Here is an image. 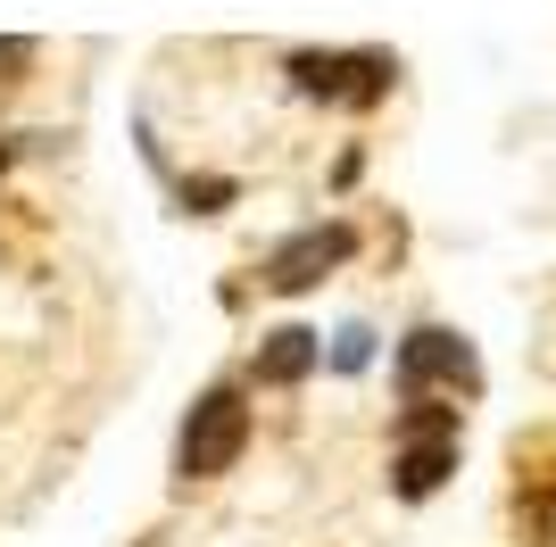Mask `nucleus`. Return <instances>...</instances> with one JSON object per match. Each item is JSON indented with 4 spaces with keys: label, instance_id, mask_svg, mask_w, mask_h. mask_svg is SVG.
I'll return each instance as SVG.
<instances>
[{
    "label": "nucleus",
    "instance_id": "1",
    "mask_svg": "<svg viewBox=\"0 0 556 547\" xmlns=\"http://www.w3.org/2000/svg\"><path fill=\"white\" fill-rule=\"evenodd\" d=\"M282 75H291L307 100H325V109H374V100H391L399 59L391 50H291Z\"/></svg>",
    "mask_w": 556,
    "mask_h": 547
},
{
    "label": "nucleus",
    "instance_id": "2",
    "mask_svg": "<svg viewBox=\"0 0 556 547\" xmlns=\"http://www.w3.org/2000/svg\"><path fill=\"white\" fill-rule=\"evenodd\" d=\"M241 448H250V407H241V390H208V398L184 415V432H175V473L216 481V473L241 465Z\"/></svg>",
    "mask_w": 556,
    "mask_h": 547
},
{
    "label": "nucleus",
    "instance_id": "3",
    "mask_svg": "<svg viewBox=\"0 0 556 547\" xmlns=\"http://www.w3.org/2000/svg\"><path fill=\"white\" fill-rule=\"evenodd\" d=\"M391 382H399V398L407 407H424L432 390H482V365H473V341L465 332H448V323H416L407 341H399V357H391Z\"/></svg>",
    "mask_w": 556,
    "mask_h": 547
},
{
    "label": "nucleus",
    "instance_id": "4",
    "mask_svg": "<svg viewBox=\"0 0 556 547\" xmlns=\"http://www.w3.org/2000/svg\"><path fill=\"white\" fill-rule=\"evenodd\" d=\"M448 473H457V415L407 407L399 415V448H391V489L399 498H432Z\"/></svg>",
    "mask_w": 556,
    "mask_h": 547
},
{
    "label": "nucleus",
    "instance_id": "5",
    "mask_svg": "<svg viewBox=\"0 0 556 547\" xmlns=\"http://www.w3.org/2000/svg\"><path fill=\"white\" fill-rule=\"evenodd\" d=\"M349 250H357V232H349L341 216H316V225L282 232L275 250H266V291H282V298H291V291H316Z\"/></svg>",
    "mask_w": 556,
    "mask_h": 547
},
{
    "label": "nucleus",
    "instance_id": "6",
    "mask_svg": "<svg viewBox=\"0 0 556 547\" xmlns=\"http://www.w3.org/2000/svg\"><path fill=\"white\" fill-rule=\"evenodd\" d=\"M316 357H325V341H316L307 323H282V332H266V348H257V382L291 390V382L316 373Z\"/></svg>",
    "mask_w": 556,
    "mask_h": 547
},
{
    "label": "nucleus",
    "instance_id": "7",
    "mask_svg": "<svg viewBox=\"0 0 556 547\" xmlns=\"http://www.w3.org/2000/svg\"><path fill=\"white\" fill-rule=\"evenodd\" d=\"M366 357H374V332L366 323H341V332H332V365H341V373H366Z\"/></svg>",
    "mask_w": 556,
    "mask_h": 547
},
{
    "label": "nucleus",
    "instance_id": "8",
    "mask_svg": "<svg viewBox=\"0 0 556 547\" xmlns=\"http://www.w3.org/2000/svg\"><path fill=\"white\" fill-rule=\"evenodd\" d=\"M184 200H200V216H208V207L232 200V182H216V175H208V182H184Z\"/></svg>",
    "mask_w": 556,
    "mask_h": 547
}]
</instances>
